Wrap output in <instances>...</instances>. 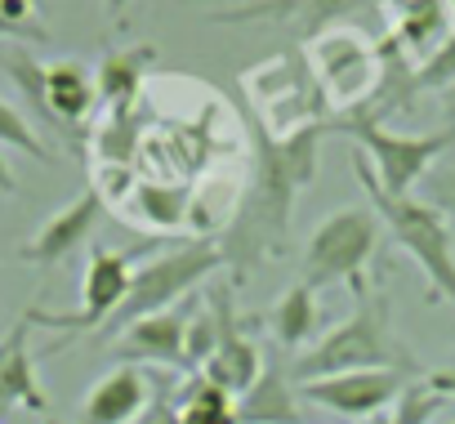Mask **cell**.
Masks as SVG:
<instances>
[{"mask_svg":"<svg viewBox=\"0 0 455 424\" xmlns=\"http://www.w3.org/2000/svg\"><path fill=\"white\" fill-rule=\"evenodd\" d=\"M326 134L331 125H317V130H304L277 143L251 125V183L242 192L233 224L219 237V251H223V264L233 268V282H246L259 260L286 251L295 201L317 179V152Z\"/></svg>","mask_w":455,"mask_h":424,"instance_id":"obj_1","label":"cell"},{"mask_svg":"<svg viewBox=\"0 0 455 424\" xmlns=\"http://www.w3.org/2000/svg\"><path fill=\"white\" fill-rule=\"evenodd\" d=\"M388 308L393 304L384 291H366L348 322H339L335 331L313 340L291 362L295 384H313V380H331V375H348V371H406L411 375L415 362H411L406 344L393 335Z\"/></svg>","mask_w":455,"mask_h":424,"instance_id":"obj_2","label":"cell"},{"mask_svg":"<svg viewBox=\"0 0 455 424\" xmlns=\"http://www.w3.org/2000/svg\"><path fill=\"white\" fill-rule=\"evenodd\" d=\"M242 94H246V121L277 143L326 125V112H331L304 50L273 54L259 68L242 72Z\"/></svg>","mask_w":455,"mask_h":424,"instance_id":"obj_3","label":"cell"},{"mask_svg":"<svg viewBox=\"0 0 455 424\" xmlns=\"http://www.w3.org/2000/svg\"><path fill=\"white\" fill-rule=\"evenodd\" d=\"M357 179H362L366 196L375 201V215H379L384 233L424 273V300L428 304H437V300L455 304V228L419 196H388V192H379V183L371 179L362 156H357Z\"/></svg>","mask_w":455,"mask_h":424,"instance_id":"obj_4","label":"cell"},{"mask_svg":"<svg viewBox=\"0 0 455 424\" xmlns=\"http://www.w3.org/2000/svg\"><path fill=\"white\" fill-rule=\"evenodd\" d=\"M219 268H228V264H223L219 242H210V237H192V242H183V246H174V251H165V255L139 264L125 304L103 322L99 340H112V335H121L125 326H134V322H143V317H152V313L179 308V304H183L201 282H210V273H219Z\"/></svg>","mask_w":455,"mask_h":424,"instance_id":"obj_5","label":"cell"},{"mask_svg":"<svg viewBox=\"0 0 455 424\" xmlns=\"http://www.w3.org/2000/svg\"><path fill=\"white\" fill-rule=\"evenodd\" d=\"M304 59H308L331 112L362 116L375 103L379 81H384V50L362 28H326V32L308 36Z\"/></svg>","mask_w":455,"mask_h":424,"instance_id":"obj_6","label":"cell"},{"mask_svg":"<svg viewBox=\"0 0 455 424\" xmlns=\"http://www.w3.org/2000/svg\"><path fill=\"white\" fill-rule=\"evenodd\" d=\"M379 215L375 210H362V205H348V210H335L326 215L313 237H308V251H304V282L313 291L322 286H348L353 300H362L371 291L366 282V268L379 251Z\"/></svg>","mask_w":455,"mask_h":424,"instance_id":"obj_7","label":"cell"},{"mask_svg":"<svg viewBox=\"0 0 455 424\" xmlns=\"http://www.w3.org/2000/svg\"><path fill=\"white\" fill-rule=\"evenodd\" d=\"M339 134H348L362 148V161L371 170V179L379 183V192L388 196H411V188L419 179L433 174L437 156L455 143V130H437V134H397L379 121H362V116H344L339 125H331Z\"/></svg>","mask_w":455,"mask_h":424,"instance_id":"obj_8","label":"cell"},{"mask_svg":"<svg viewBox=\"0 0 455 424\" xmlns=\"http://www.w3.org/2000/svg\"><path fill=\"white\" fill-rule=\"evenodd\" d=\"M148 246H130V251H108V246H90V264H85V277H81V308L76 313H50L41 304H32L23 317L32 326H45V331H63V335H85V331H103V322L125 304L130 295V282H134V268H139V255H148Z\"/></svg>","mask_w":455,"mask_h":424,"instance_id":"obj_9","label":"cell"},{"mask_svg":"<svg viewBox=\"0 0 455 424\" xmlns=\"http://www.w3.org/2000/svg\"><path fill=\"white\" fill-rule=\"evenodd\" d=\"M384 0H242L210 10L205 23H251V28H299L317 36L326 28H353V19L375 14Z\"/></svg>","mask_w":455,"mask_h":424,"instance_id":"obj_10","label":"cell"},{"mask_svg":"<svg viewBox=\"0 0 455 424\" xmlns=\"http://www.w3.org/2000/svg\"><path fill=\"white\" fill-rule=\"evenodd\" d=\"M406 384H411L406 371H348V375L299 384V393H304V402H313L339 420H375L379 411H393V402L402 397Z\"/></svg>","mask_w":455,"mask_h":424,"instance_id":"obj_11","label":"cell"},{"mask_svg":"<svg viewBox=\"0 0 455 424\" xmlns=\"http://www.w3.org/2000/svg\"><path fill=\"white\" fill-rule=\"evenodd\" d=\"M103 192L99 188H85L76 201H68L54 220H45L41 228H36V237L19 251V260L23 264H32V268H54V264H63L76 246H85L90 237H94V228H99V220H103Z\"/></svg>","mask_w":455,"mask_h":424,"instance_id":"obj_12","label":"cell"},{"mask_svg":"<svg viewBox=\"0 0 455 424\" xmlns=\"http://www.w3.org/2000/svg\"><path fill=\"white\" fill-rule=\"evenodd\" d=\"M188 322H192V304L183 300L179 308H165V313H152L134 326H125L116 340V357L125 366H139V362H156L165 371H183L188 366Z\"/></svg>","mask_w":455,"mask_h":424,"instance_id":"obj_13","label":"cell"},{"mask_svg":"<svg viewBox=\"0 0 455 424\" xmlns=\"http://www.w3.org/2000/svg\"><path fill=\"white\" fill-rule=\"evenodd\" d=\"M446 41H455V0H393L388 45L411 63H428Z\"/></svg>","mask_w":455,"mask_h":424,"instance_id":"obj_14","label":"cell"},{"mask_svg":"<svg viewBox=\"0 0 455 424\" xmlns=\"http://www.w3.org/2000/svg\"><path fill=\"white\" fill-rule=\"evenodd\" d=\"M237 424H308L291 362H264L259 380L237 397Z\"/></svg>","mask_w":455,"mask_h":424,"instance_id":"obj_15","label":"cell"},{"mask_svg":"<svg viewBox=\"0 0 455 424\" xmlns=\"http://www.w3.org/2000/svg\"><path fill=\"white\" fill-rule=\"evenodd\" d=\"M152 402V375L139 366H116L108 371L81 402V424H134Z\"/></svg>","mask_w":455,"mask_h":424,"instance_id":"obj_16","label":"cell"},{"mask_svg":"<svg viewBox=\"0 0 455 424\" xmlns=\"http://www.w3.org/2000/svg\"><path fill=\"white\" fill-rule=\"evenodd\" d=\"M28 331L32 322L19 317V326L0 340V420L10 411H36V415H50V397L36 380V362L28 353Z\"/></svg>","mask_w":455,"mask_h":424,"instance_id":"obj_17","label":"cell"},{"mask_svg":"<svg viewBox=\"0 0 455 424\" xmlns=\"http://www.w3.org/2000/svg\"><path fill=\"white\" fill-rule=\"evenodd\" d=\"M45 103H50L63 139H76V130L99 108V81H94V72L85 63H76V59L45 63Z\"/></svg>","mask_w":455,"mask_h":424,"instance_id":"obj_18","label":"cell"},{"mask_svg":"<svg viewBox=\"0 0 455 424\" xmlns=\"http://www.w3.org/2000/svg\"><path fill=\"white\" fill-rule=\"evenodd\" d=\"M259 371H264V357H259L255 340L246 335V322L233 317V322L223 326V335H219V348L205 357V366L196 375H205L210 384H219V388L233 393V397H242L259 380Z\"/></svg>","mask_w":455,"mask_h":424,"instance_id":"obj_19","label":"cell"},{"mask_svg":"<svg viewBox=\"0 0 455 424\" xmlns=\"http://www.w3.org/2000/svg\"><path fill=\"white\" fill-rule=\"evenodd\" d=\"M156 63V45H130V50H112L103 54L94 81H99V103L108 108V116H121L134 108V99L143 94V76Z\"/></svg>","mask_w":455,"mask_h":424,"instance_id":"obj_20","label":"cell"},{"mask_svg":"<svg viewBox=\"0 0 455 424\" xmlns=\"http://www.w3.org/2000/svg\"><path fill=\"white\" fill-rule=\"evenodd\" d=\"M268 326H273V340L282 353H299L308 348L313 331H317V291L308 282H295L268 313Z\"/></svg>","mask_w":455,"mask_h":424,"instance_id":"obj_21","label":"cell"},{"mask_svg":"<svg viewBox=\"0 0 455 424\" xmlns=\"http://www.w3.org/2000/svg\"><path fill=\"white\" fill-rule=\"evenodd\" d=\"M174 402H179V424H237V397L196 371L179 384Z\"/></svg>","mask_w":455,"mask_h":424,"instance_id":"obj_22","label":"cell"},{"mask_svg":"<svg viewBox=\"0 0 455 424\" xmlns=\"http://www.w3.org/2000/svg\"><path fill=\"white\" fill-rule=\"evenodd\" d=\"M130 201H134V210L130 215H139V224L143 228H179L183 220H188V196L179 192V188H170V183H139L134 192H130Z\"/></svg>","mask_w":455,"mask_h":424,"instance_id":"obj_23","label":"cell"},{"mask_svg":"<svg viewBox=\"0 0 455 424\" xmlns=\"http://www.w3.org/2000/svg\"><path fill=\"white\" fill-rule=\"evenodd\" d=\"M5 76H10V81L19 85V94L28 99V108H32V116H36V130L63 139V130H59V121H54V112H50V103H45V63L32 59V54H10V59H5Z\"/></svg>","mask_w":455,"mask_h":424,"instance_id":"obj_24","label":"cell"},{"mask_svg":"<svg viewBox=\"0 0 455 424\" xmlns=\"http://www.w3.org/2000/svg\"><path fill=\"white\" fill-rule=\"evenodd\" d=\"M0 143H5V148H19V152H28L32 161H41V165H50L59 152L36 134V125L19 112V108H10L5 99H0Z\"/></svg>","mask_w":455,"mask_h":424,"instance_id":"obj_25","label":"cell"},{"mask_svg":"<svg viewBox=\"0 0 455 424\" xmlns=\"http://www.w3.org/2000/svg\"><path fill=\"white\" fill-rule=\"evenodd\" d=\"M442 402H446V397H437L424 380H411V384L402 388V397L393 402V411L379 415V420H384V424H428Z\"/></svg>","mask_w":455,"mask_h":424,"instance_id":"obj_26","label":"cell"},{"mask_svg":"<svg viewBox=\"0 0 455 424\" xmlns=\"http://www.w3.org/2000/svg\"><path fill=\"white\" fill-rule=\"evenodd\" d=\"M179 384H170V375H152V402L134 424H179V402H174Z\"/></svg>","mask_w":455,"mask_h":424,"instance_id":"obj_27","label":"cell"},{"mask_svg":"<svg viewBox=\"0 0 455 424\" xmlns=\"http://www.w3.org/2000/svg\"><path fill=\"white\" fill-rule=\"evenodd\" d=\"M424 201L455 228V165H451V170H433V174L424 179Z\"/></svg>","mask_w":455,"mask_h":424,"instance_id":"obj_28","label":"cell"},{"mask_svg":"<svg viewBox=\"0 0 455 424\" xmlns=\"http://www.w3.org/2000/svg\"><path fill=\"white\" fill-rule=\"evenodd\" d=\"M0 41H32V45H50V32H45V28H41V32H36V28H19L5 10H0Z\"/></svg>","mask_w":455,"mask_h":424,"instance_id":"obj_29","label":"cell"},{"mask_svg":"<svg viewBox=\"0 0 455 424\" xmlns=\"http://www.w3.org/2000/svg\"><path fill=\"white\" fill-rule=\"evenodd\" d=\"M424 384L437 393V397H455V357L446 362V366H437V371H428L424 375Z\"/></svg>","mask_w":455,"mask_h":424,"instance_id":"obj_30","label":"cell"},{"mask_svg":"<svg viewBox=\"0 0 455 424\" xmlns=\"http://www.w3.org/2000/svg\"><path fill=\"white\" fill-rule=\"evenodd\" d=\"M14 192H19V179H14V170L5 165V156H0V201L14 196Z\"/></svg>","mask_w":455,"mask_h":424,"instance_id":"obj_31","label":"cell"},{"mask_svg":"<svg viewBox=\"0 0 455 424\" xmlns=\"http://www.w3.org/2000/svg\"><path fill=\"white\" fill-rule=\"evenodd\" d=\"M437 99H442V112H446V121H451V130H455V85H451V90H442Z\"/></svg>","mask_w":455,"mask_h":424,"instance_id":"obj_32","label":"cell"},{"mask_svg":"<svg viewBox=\"0 0 455 424\" xmlns=\"http://www.w3.org/2000/svg\"><path fill=\"white\" fill-rule=\"evenodd\" d=\"M103 5L112 10V19H125V10H130V0H103Z\"/></svg>","mask_w":455,"mask_h":424,"instance_id":"obj_33","label":"cell"},{"mask_svg":"<svg viewBox=\"0 0 455 424\" xmlns=\"http://www.w3.org/2000/svg\"><path fill=\"white\" fill-rule=\"evenodd\" d=\"M371 424H384V420H371Z\"/></svg>","mask_w":455,"mask_h":424,"instance_id":"obj_34","label":"cell"}]
</instances>
